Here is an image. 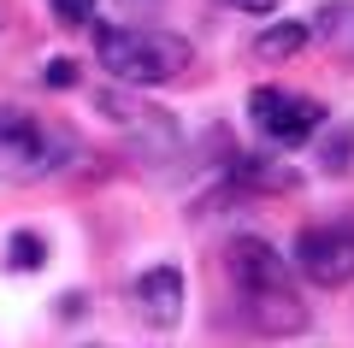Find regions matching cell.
Masks as SVG:
<instances>
[{
  "label": "cell",
  "mask_w": 354,
  "mask_h": 348,
  "mask_svg": "<svg viewBox=\"0 0 354 348\" xmlns=\"http://www.w3.org/2000/svg\"><path fill=\"white\" fill-rule=\"evenodd\" d=\"M225 272L236 284V301L260 336H295L307 331V301L290 284V266L266 237H236L225 254Z\"/></svg>",
  "instance_id": "cell-1"
},
{
  "label": "cell",
  "mask_w": 354,
  "mask_h": 348,
  "mask_svg": "<svg viewBox=\"0 0 354 348\" xmlns=\"http://www.w3.org/2000/svg\"><path fill=\"white\" fill-rule=\"evenodd\" d=\"M95 59L130 89L177 83L195 65V48L171 30H142V24H101L95 30Z\"/></svg>",
  "instance_id": "cell-2"
},
{
  "label": "cell",
  "mask_w": 354,
  "mask_h": 348,
  "mask_svg": "<svg viewBox=\"0 0 354 348\" xmlns=\"http://www.w3.org/2000/svg\"><path fill=\"white\" fill-rule=\"evenodd\" d=\"M77 142L59 125L36 118L24 107H0V183H41V177L65 172Z\"/></svg>",
  "instance_id": "cell-3"
},
{
  "label": "cell",
  "mask_w": 354,
  "mask_h": 348,
  "mask_svg": "<svg viewBox=\"0 0 354 348\" xmlns=\"http://www.w3.org/2000/svg\"><path fill=\"white\" fill-rule=\"evenodd\" d=\"M248 118H254V130H260L266 142H278V148H301V142L325 125V107H319L313 95H295V89L266 83V89H254V95H248Z\"/></svg>",
  "instance_id": "cell-4"
},
{
  "label": "cell",
  "mask_w": 354,
  "mask_h": 348,
  "mask_svg": "<svg viewBox=\"0 0 354 348\" xmlns=\"http://www.w3.org/2000/svg\"><path fill=\"white\" fill-rule=\"evenodd\" d=\"M295 266L319 289L354 284V224H307L295 237Z\"/></svg>",
  "instance_id": "cell-5"
},
{
  "label": "cell",
  "mask_w": 354,
  "mask_h": 348,
  "mask_svg": "<svg viewBox=\"0 0 354 348\" xmlns=\"http://www.w3.org/2000/svg\"><path fill=\"white\" fill-rule=\"evenodd\" d=\"M130 301H136V313L153 324V331H171V324L183 319V272H177V266L142 272L136 284H130Z\"/></svg>",
  "instance_id": "cell-6"
},
{
  "label": "cell",
  "mask_w": 354,
  "mask_h": 348,
  "mask_svg": "<svg viewBox=\"0 0 354 348\" xmlns=\"http://www.w3.org/2000/svg\"><path fill=\"white\" fill-rule=\"evenodd\" d=\"M307 36H319L325 48H337L342 59H354V0H330V6H319V24L307 30Z\"/></svg>",
  "instance_id": "cell-7"
},
{
  "label": "cell",
  "mask_w": 354,
  "mask_h": 348,
  "mask_svg": "<svg viewBox=\"0 0 354 348\" xmlns=\"http://www.w3.org/2000/svg\"><path fill=\"white\" fill-rule=\"evenodd\" d=\"M295 48H307V24H295V18L260 30V42H254V53H260V59H290Z\"/></svg>",
  "instance_id": "cell-8"
},
{
  "label": "cell",
  "mask_w": 354,
  "mask_h": 348,
  "mask_svg": "<svg viewBox=\"0 0 354 348\" xmlns=\"http://www.w3.org/2000/svg\"><path fill=\"white\" fill-rule=\"evenodd\" d=\"M12 266H18V272H36V266H41V237H36V230H18V237H12Z\"/></svg>",
  "instance_id": "cell-9"
},
{
  "label": "cell",
  "mask_w": 354,
  "mask_h": 348,
  "mask_svg": "<svg viewBox=\"0 0 354 348\" xmlns=\"http://www.w3.org/2000/svg\"><path fill=\"white\" fill-rule=\"evenodd\" d=\"M41 83H53V89H71V83H77L71 59H48V65H41Z\"/></svg>",
  "instance_id": "cell-10"
},
{
  "label": "cell",
  "mask_w": 354,
  "mask_h": 348,
  "mask_svg": "<svg viewBox=\"0 0 354 348\" xmlns=\"http://www.w3.org/2000/svg\"><path fill=\"white\" fill-rule=\"evenodd\" d=\"M53 12H59V24H83L95 12V0H53Z\"/></svg>",
  "instance_id": "cell-11"
},
{
  "label": "cell",
  "mask_w": 354,
  "mask_h": 348,
  "mask_svg": "<svg viewBox=\"0 0 354 348\" xmlns=\"http://www.w3.org/2000/svg\"><path fill=\"white\" fill-rule=\"evenodd\" d=\"M218 6H236V12H278V0H218Z\"/></svg>",
  "instance_id": "cell-12"
}]
</instances>
